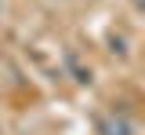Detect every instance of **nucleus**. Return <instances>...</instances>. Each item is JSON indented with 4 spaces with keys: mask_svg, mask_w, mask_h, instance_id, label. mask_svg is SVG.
<instances>
[{
    "mask_svg": "<svg viewBox=\"0 0 145 135\" xmlns=\"http://www.w3.org/2000/svg\"><path fill=\"white\" fill-rule=\"evenodd\" d=\"M134 4H138V7H142V11H145V0H134Z\"/></svg>",
    "mask_w": 145,
    "mask_h": 135,
    "instance_id": "nucleus-2",
    "label": "nucleus"
},
{
    "mask_svg": "<svg viewBox=\"0 0 145 135\" xmlns=\"http://www.w3.org/2000/svg\"><path fill=\"white\" fill-rule=\"evenodd\" d=\"M98 135H134V124L123 113H105L98 117Z\"/></svg>",
    "mask_w": 145,
    "mask_h": 135,
    "instance_id": "nucleus-1",
    "label": "nucleus"
}]
</instances>
